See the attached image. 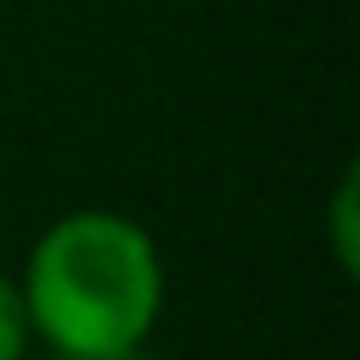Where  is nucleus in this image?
Here are the masks:
<instances>
[{"instance_id":"f257e3e1","label":"nucleus","mask_w":360,"mask_h":360,"mask_svg":"<svg viewBox=\"0 0 360 360\" xmlns=\"http://www.w3.org/2000/svg\"><path fill=\"white\" fill-rule=\"evenodd\" d=\"M28 332L68 360H118L141 349L163 309V259L152 236L112 208L62 214L17 281Z\"/></svg>"},{"instance_id":"f03ea898","label":"nucleus","mask_w":360,"mask_h":360,"mask_svg":"<svg viewBox=\"0 0 360 360\" xmlns=\"http://www.w3.org/2000/svg\"><path fill=\"white\" fill-rule=\"evenodd\" d=\"M22 343H28V309L17 281L0 270V360H22Z\"/></svg>"},{"instance_id":"7ed1b4c3","label":"nucleus","mask_w":360,"mask_h":360,"mask_svg":"<svg viewBox=\"0 0 360 360\" xmlns=\"http://www.w3.org/2000/svg\"><path fill=\"white\" fill-rule=\"evenodd\" d=\"M354 169L338 180V191H332V253H338V264L343 270H354Z\"/></svg>"},{"instance_id":"20e7f679","label":"nucleus","mask_w":360,"mask_h":360,"mask_svg":"<svg viewBox=\"0 0 360 360\" xmlns=\"http://www.w3.org/2000/svg\"><path fill=\"white\" fill-rule=\"evenodd\" d=\"M118 360H152V354H146V349H129V354H118Z\"/></svg>"},{"instance_id":"39448f33","label":"nucleus","mask_w":360,"mask_h":360,"mask_svg":"<svg viewBox=\"0 0 360 360\" xmlns=\"http://www.w3.org/2000/svg\"><path fill=\"white\" fill-rule=\"evenodd\" d=\"M51 360H68V354H51Z\"/></svg>"}]
</instances>
